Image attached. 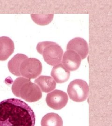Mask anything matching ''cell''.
Masks as SVG:
<instances>
[{
  "label": "cell",
  "mask_w": 112,
  "mask_h": 126,
  "mask_svg": "<svg viewBox=\"0 0 112 126\" xmlns=\"http://www.w3.org/2000/svg\"><path fill=\"white\" fill-rule=\"evenodd\" d=\"M70 74V72L61 63L54 66L50 73L52 78L57 83H63L68 80Z\"/></svg>",
  "instance_id": "cell-10"
},
{
  "label": "cell",
  "mask_w": 112,
  "mask_h": 126,
  "mask_svg": "<svg viewBox=\"0 0 112 126\" xmlns=\"http://www.w3.org/2000/svg\"><path fill=\"white\" fill-rule=\"evenodd\" d=\"M81 59L79 54L72 50H67L63 54L62 64L68 71H76L80 65Z\"/></svg>",
  "instance_id": "cell-8"
},
{
  "label": "cell",
  "mask_w": 112,
  "mask_h": 126,
  "mask_svg": "<svg viewBox=\"0 0 112 126\" xmlns=\"http://www.w3.org/2000/svg\"><path fill=\"white\" fill-rule=\"evenodd\" d=\"M28 58L24 54H16L8 63V66L9 72L16 76H21L20 67L23 61Z\"/></svg>",
  "instance_id": "cell-12"
},
{
  "label": "cell",
  "mask_w": 112,
  "mask_h": 126,
  "mask_svg": "<svg viewBox=\"0 0 112 126\" xmlns=\"http://www.w3.org/2000/svg\"><path fill=\"white\" fill-rule=\"evenodd\" d=\"M67 50H72L79 55L81 60L87 56L89 48L87 42L81 37H76L70 41L67 45Z\"/></svg>",
  "instance_id": "cell-7"
},
{
  "label": "cell",
  "mask_w": 112,
  "mask_h": 126,
  "mask_svg": "<svg viewBox=\"0 0 112 126\" xmlns=\"http://www.w3.org/2000/svg\"><path fill=\"white\" fill-rule=\"evenodd\" d=\"M32 19L35 23L40 25L49 24L54 17V14H34L31 15Z\"/></svg>",
  "instance_id": "cell-14"
},
{
  "label": "cell",
  "mask_w": 112,
  "mask_h": 126,
  "mask_svg": "<svg viewBox=\"0 0 112 126\" xmlns=\"http://www.w3.org/2000/svg\"><path fill=\"white\" fill-rule=\"evenodd\" d=\"M42 63L38 59L27 58L23 61L20 67L21 76L29 79H35L42 71Z\"/></svg>",
  "instance_id": "cell-5"
},
{
  "label": "cell",
  "mask_w": 112,
  "mask_h": 126,
  "mask_svg": "<svg viewBox=\"0 0 112 126\" xmlns=\"http://www.w3.org/2000/svg\"><path fill=\"white\" fill-rule=\"evenodd\" d=\"M11 89L16 96L28 102H35L42 97V93L39 87L30 79L23 77L15 79Z\"/></svg>",
  "instance_id": "cell-2"
},
{
  "label": "cell",
  "mask_w": 112,
  "mask_h": 126,
  "mask_svg": "<svg viewBox=\"0 0 112 126\" xmlns=\"http://www.w3.org/2000/svg\"><path fill=\"white\" fill-rule=\"evenodd\" d=\"M36 116L31 107L20 99L0 102V126H35Z\"/></svg>",
  "instance_id": "cell-1"
},
{
  "label": "cell",
  "mask_w": 112,
  "mask_h": 126,
  "mask_svg": "<svg viewBox=\"0 0 112 126\" xmlns=\"http://www.w3.org/2000/svg\"><path fill=\"white\" fill-rule=\"evenodd\" d=\"M69 98L76 102L85 101L89 96V86L86 81L77 79L71 81L67 88Z\"/></svg>",
  "instance_id": "cell-4"
},
{
  "label": "cell",
  "mask_w": 112,
  "mask_h": 126,
  "mask_svg": "<svg viewBox=\"0 0 112 126\" xmlns=\"http://www.w3.org/2000/svg\"><path fill=\"white\" fill-rule=\"evenodd\" d=\"M35 83L39 87L41 91L44 93H50L56 87V82L54 79L48 76H40L35 80Z\"/></svg>",
  "instance_id": "cell-11"
},
{
  "label": "cell",
  "mask_w": 112,
  "mask_h": 126,
  "mask_svg": "<svg viewBox=\"0 0 112 126\" xmlns=\"http://www.w3.org/2000/svg\"><path fill=\"white\" fill-rule=\"evenodd\" d=\"M36 50L43 55L45 61L50 65L56 66L61 63L63 50L56 43L51 41L39 42L36 46Z\"/></svg>",
  "instance_id": "cell-3"
},
{
  "label": "cell",
  "mask_w": 112,
  "mask_h": 126,
  "mask_svg": "<svg viewBox=\"0 0 112 126\" xmlns=\"http://www.w3.org/2000/svg\"><path fill=\"white\" fill-rule=\"evenodd\" d=\"M41 126H63L62 118L56 113H49L42 118Z\"/></svg>",
  "instance_id": "cell-13"
},
{
  "label": "cell",
  "mask_w": 112,
  "mask_h": 126,
  "mask_svg": "<svg viewBox=\"0 0 112 126\" xmlns=\"http://www.w3.org/2000/svg\"><path fill=\"white\" fill-rule=\"evenodd\" d=\"M15 45L13 40L8 36L0 37V61L6 60L13 53Z\"/></svg>",
  "instance_id": "cell-9"
},
{
  "label": "cell",
  "mask_w": 112,
  "mask_h": 126,
  "mask_svg": "<svg viewBox=\"0 0 112 126\" xmlns=\"http://www.w3.org/2000/svg\"><path fill=\"white\" fill-rule=\"evenodd\" d=\"M68 101L67 94L63 91L53 90L47 95L46 102L49 108L54 110H60L64 108Z\"/></svg>",
  "instance_id": "cell-6"
}]
</instances>
